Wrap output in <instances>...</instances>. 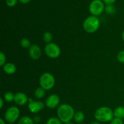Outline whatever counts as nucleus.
<instances>
[{
  "label": "nucleus",
  "mask_w": 124,
  "mask_h": 124,
  "mask_svg": "<svg viewBox=\"0 0 124 124\" xmlns=\"http://www.w3.org/2000/svg\"><path fill=\"white\" fill-rule=\"evenodd\" d=\"M75 113V110L72 107L68 104H62L57 110L58 118L64 123L71 121L74 117Z\"/></svg>",
  "instance_id": "1"
},
{
  "label": "nucleus",
  "mask_w": 124,
  "mask_h": 124,
  "mask_svg": "<svg viewBox=\"0 0 124 124\" xmlns=\"http://www.w3.org/2000/svg\"><path fill=\"white\" fill-rule=\"evenodd\" d=\"M114 113L111 108L107 107L99 108L94 113V117L96 119L101 122H110L112 121Z\"/></svg>",
  "instance_id": "2"
},
{
  "label": "nucleus",
  "mask_w": 124,
  "mask_h": 124,
  "mask_svg": "<svg viewBox=\"0 0 124 124\" xmlns=\"http://www.w3.org/2000/svg\"><path fill=\"white\" fill-rule=\"evenodd\" d=\"M100 26V21L95 16L92 15L85 19L83 23V28L85 31L89 33H92L99 29Z\"/></svg>",
  "instance_id": "3"
},
{
  "label": "nucleus",
  "mask_w": 124,
  "mask_h": 124,
  "mask_svg": "<svg viewBox=\"0 0 124 124\" xmlns=\"http://www.w3.org/2000/svg\"><path fill=\"white\" fill-rule=\"evenodd\" d=\"M39 84L41 87L45 90H48L54 87L55 79L52 74L50 73H44L40 77Z\"/></svg>",
  "instance_id": "4"
},
{
  "label": "nucleus",
  "mask_w": 124,
  "mask_h": 124,
  "mask_svg": "<svg viewBox=\"0 0 124 124\" xmlns=\"http://www.w3.org/2000/svg\"><path fill=\"white\" fill-rule=\"evenodd\" d=\"M20 115V111L19 108L16 107H11L8 108L6 111L4 118L8 123L13 124L18 120Z\"/></svg>",
  "instance_id": "5"
},
{
  "label": "nucleus",
  "mask_w": 124,
  "mask_h": 124,
  "mask_svg": "<svg viewBox=\"0 0 124 124\" xmlns=\"http://www.w3.org/2000/svg\"><path fill=\"white\" fill-rule=\"evenodd\" d=\"M104 10H105V6L104 2L101 0H93L89 6V11L93 16L100 15Z\"/></svg>",
  "instance_id": "6"
},
{
  "label": "nucleus",
  "mask_w": 124,
  "mask_h": 124,
  "mask_svg": "<svg viewBox=\"0 0 124 124\" xmlns=\"http://www.w3.org/2000/svg\"><path fill=\"white\" fill-rule=\"evenodd\" d=\"M45 53L47 56L50 58H57L61 54V49L56 44L50 42L45 47Z\"/></svg>",
  "instance_id": "7"
},
{
  "label": "nucleus",
  "mask_w": 124,
  "mask_h": 124,
  "mask_svg": "<svg viewBox=\"0 0 124 124\" xmlns=\"http://www.w3.org/2000/svg\"><path fill=\"white\" fill-rule=\"evenodd\" d=\"M29 108L33 113H37L44 107V104L41 101H33L31 98H29Z\"/></svg>",
  "instance_id": "8"
},
{
  "label": "nucleus",
  "mask_w": 124,
  "mask_h": 124,
  "mask_svg": "<svg viewBox=\"0 0 124 124\" xmlns=\"http://www.w3.org/2000/svg\"><path fill=\"white\" fill-rule=\"evenodd\" d=\"M60 102L59 97L57 94H52L46 101V106L49 108H54Z\"/></svg>",
  "instance_id": "9"
},
{
  "label": "nucleus",
  "mask_w": 124,
  "mask_h": 124,
  "mask_svg": "<svg viewBox=\"0 0 124 124\" xmlns=\"http://www.w3.org/2000/svg\"><path fill=\"white\" fill-rule=\"evenodd\" d=\"M29 55L31 57V59L34 60H37L40 58L41 56V50L40 47L36 44L31 45L29 47Z\"/></svg>",
  "instance_id": "10"
},
{
  "label": "nucleus",
  "mask_w": 124,
  "mask_h": 124,
  "mask_svg": "<svg viewBox=\"0 0 124 124\" xmlns=\"http://www.w3.org/2000/svg\"><path fill=\"white\" fill-rule=\"evenodd\" d=\"M27 96L23 93H17L15 94L14 101L16 104L19 105H24L28 102Z\"/></svg>",
  "instance_id": "11"
},
{
  "label": "nucleus",
  "mask_w": 124,
  "mask_h": 124,
  "mask_svg": "<svg viewBox=\"0 0 124 124\" xmlns=\"http://www.w3.org/2000/svg\"><path fill=\"white\" fill-rule=\"evenodd\" d=\"M3 70L8 75H12L16 72V67L13 63H7L3 66Z\"/></svg>",
  "instance_id": "12"
},
{
  "label": "nucleus",
  "mask_w": 124,
  "mask_h": 124,
  "mask_svg": "<svg viewBox=\"0 0 124 124\" xmlns=\"http://www.w3.org/2000/svg\"><path fill=\"white\" fill-rule=\"evenodd\" d=\"M114 116L117 118L123 119H124V107L120 106L115 108L114 110Z\"/></svg>",
  "instance_id": "13"
},
{
  "label": "nucleus",
  "mask_w": 124,
  "mask_h": 124,
  "mask_svg": "<svg viewBox=\"0 0 124 124\" xmlns=\"http://www.w3.org/2000/svg\"><path fill=\"white\" fill-rule=\"evenodd\" d=\"M73 119L74 120H75V122H77V123H82V122L84 121V114L82 111H78V112L75 113Z\"/></svg>",
  "instance_id": "14"
},
{
  "label": "nucleus",
  "mask_w": 124,
  "mask_h": 124,
  "mask_svg": "<svg viewBox=\"0 0 124 124\" xmlns=\"http://www.w3.org/2000/svg\"><path fill=\"white\" fill-rule=\"evenodd\" d=\"M45 94H46L45 90L42 87H38L35 91V96L38 99H42L44 97Z\"/></svg>",
  "instance_id": "15"
},
{
  "label": "nucleus",
  "mask_w": 124,
  "mask_h": 124,
  "mask_svg": "<svg viewBox=\"0 0 124 124\" xmlns=\"http://www.w3.org/2000/svg\"><path fill=\"white\" fill-rule=\"evenodd\" d=\"M105 11L108 15H114L116 12V8L113 4L107 5L105 7Z\"/></svg>",
  "instance_id": "16"
},
{
  "label": "nucleus",
  "mask_w": 124,
  "mask_h": 124,
  "mask_svg": "<svg viewBox=\"0 0 124 124\" xmlns=\"http://www.w3.org/2000/svg\"><path fill=\"white\" fill-rule=\"evenodd\" d=\"M18 124H34V122L30 117L28 116H24L19 119Z\"/></svg>",
  "instance_id": "17"
},
{
  "label": "nucleus",
  "mask_w": 124,
  "mask_h": 124,
  "mask_svg": "<svg viewBox=\"0 0 124 124\" xmlns=\"http://www.w3.org/2000/svg\"><path fill=\"white\" fill-rule=\"evenodd\" d=\"M52 38H53V35H52V33L50 32V31H46V32L44 33V41L46 42H47V44L50 43V42L52 40Z\"/></svg>",
  "instance_id": "18"
},
{
  "label": "nucleus",
  "mask_w": 124,
  "mask_h": 124,
  "mask_svg": "<svg viewBox=\"0 0 124 124\" xmlns=\"http://www.w3.org/2000/svg\"><path fill=\"white\" fill-rule=\"evenodd\" d=\"M46 124H62V122L58 117H50L47 120Z\"/></svg>",
  "instance_id": "19"
},
{
  "label": "nucleus",
  "mask_w": 124,
  "mask_h": 124,
  "mask_svg": "<svg viewBox=\"0 0 124 124\" xmlns=\"http://www.w3.org/2000/svg\"><path fill=\"white\" fill-rule=\"evenodd\" d=\"M14 96L15 95L10 92H7L6 94H4V99L7 102H10L14 101Z\"/></svg>",
  "instance_id": "20"
},
{
  "label": "nucleus",
  "mask_w": 124,
  "mask_h": 124,
  "mask_svg": "<svg viewBox=\"0 0 124 124\" xmlns=\"http://www.w3.org/2000/svg\"><path fill=\"white\" fill-rule=\"evenodd\" d=\"M21 46L23 48H28V47H30L31 46L30 45V41H29L28 39L27 38H23L21 40Z\"/></svg>",
  "instance_id": "21"
},
{
  "label": "nucleus",
  "mask_w": 124,
  "mask_h": 124,
  "mask_svg": "<svg viewBox=\"0 0 124 124\" xmlns=\"http://www.w3.org/2000/svg\"><path fill=\"white\" fill-rule=\"evenodd\" d=\"M117 57V59H118V61L124 64V50L121 51L120 52H119Z\"/></svg>",
  "instance_id": "22"
},
{
  "label": "nucleus",
  "mask_w": 124,
  "mask_h": 124,
  "mask_svg": "<svg viewBox=\"0 0 124 124\" xmlns=\"http://www.w3.org/2000/svg\"><path fill=\"white\" fill-rule=\"evenodd\" d=\"M6 58V56L2 52H0V65L1 66H4L5 65Z\"/></svg>",
  "instance_id": "23"
},
{
  "label": "nucleus",
  "mask_w": 124,
  "mask_h": 124,
  "mask_svg": "<svg viewBox=\"0 0 124 124\" xmlns=\"http://www.w3.org/2000/svg\"><path fill=\"white\" fill-rule=\"evenodd\" d=\"M18 0H6V4L8 7H14L17 4Z\"/></svg>",
  "instance_id": "24"
},
{
  "label": "nucleus",
  "mask_w": 124,
  "mask_h": 124,
  "mask_svg": "<svg viewBox=\"0 0 124 124\" xmlns=\"http://www.w3.org/2000/svg\"><path fill=\"white\" fill-rule=\"evenodd\" d=\"M124 124V122L122 121V119H121L115 117V118L113 119L112 121H111V124Z\"/></svg>",
  "instance_id": "25"
},
{
  "label": "nucleus",
  "mask_w": 124,
  "mask_h": 124,
  "mask_svg": "<svg viewBox=\"0 0 124 124\" xmlns=\"http://www.w3.org/2000/svg\"><path fill=\"white\" fill-rule=\"evenodd\" d=\"M33 121L34 123L38 124H39L40 122H41V119L39 116H35V117H33Z\"/></svg>",
  "instance_id": "26"
},
{
  "label": "nucleus",
  "mask_w": 124,
  "mask_h": 124,
  "mask_svg": "<svg viewBox=\"0 0 124 124\" xmlns=\"http://www.w3.org/2000/svg\"><path fill=\"white\" fill-rule=\"evenodd\" d=\"M116 0H103V2L107 5H110V4H113Z\"/></svg>",
  "instance_id": "27"
},
{
  "label": "nucleus",
  "mask_w": 124,
  "mask_h": 124,
  "mask_svg": "<svg viewBox=\"0 0 124 124\" xmlns=\"http://www.w3.org/2000/svg\"><path fill=\"white\" fill-rule=\"evenodd\" d=\"M19 2H21L23 4H27L30 2L31 0H19Z\"/></svg>",
  "instance_id": "28"
},
{
  "label": "nucleus",
  "mask_w": 124,
  "mask_h": 124,
  "mask_svg": "<svg viewBox=\"0 0 124 124\" xmlns=\"http://www.w3.org/2000/svg\"><path fill=\"white\" fill-rule=\"evenodd\" d=\"M0 103H1V105H0V108H2L4 105V101L2 98H0Z\"/></svg>",
  "instance_id": "29"
},
{
  "label": "nucleus",
  "mask_w": 124,
  "mask_h": 124,
  "mask_svg": "<svg viewBox=\"0 0 124 124\" xmlns=\"http://www.w3.org/2000/svg\"><path fill=\"white\" fill-rule=\"evenodd\" d=\"M0 123H1V124H6L4 121L3 119H0Z\"/></svg>",
  "instance_id": "30"
},
{
  "label": "nucleus",
  "mask_w": 124,
  "mask_h": 124,
  "mask_svg": "<svg viewBox=\"0 0 124 124\" xmlns=\"http://www.w3.org/2000/svg\"><path fill=\"white\" fill-rule=\"evenodd\" d=\"M122 39L124 42V31L122 32Z\"/></svg>",
  "instance_id": "31"
},
{
  "label": "nucleus",
  "mask_w": 124,
  "mask_h": 124,
  "mask_svg": "<svg viewBox=\"0 0 124 124\" xmlns=\"http://www.w3.org/2000/svg\"><path fill=\"white\" fill-rule=\"evenodd\" d=\"M90 124H101L99 123V122H92V123H91Z\"/></svg>",
  "instance_id": "32"
},
{
  "label": "nucleus",
  "mask_w": 124,
  "mask_h": 124,
  "mask_svg": "<svg viewBox=\"0 0 124 124\" xmlns=\"http://www.w3.org/2000/svg\"><path fill=\"white\" fill-rule=\"evenodd\" d=\"M65 124H73V122H71V121H70V122H66V123H65Z\"/></svg>",
  "instance_id": "33"
},
{
  "label": "nucleus",
  "mask_w": 124,
  "mask_h": 124,
  "mask_svg": "<svg viewBox=\"0 0 124 124\" xmlns=\"http://www.w3.org/2000/svg\"><path fill=\"white\" fill-rule=\"evenodd\" d=\"M82 124V123H80V124Z\"/></svg>",
  "instance_id": "34"
},
{
  "label": "nucleus",
  "mask_w": 124,
  "mask_h": 124,
  "mask_svg": "<svg viewBox=\"0 0 124 124\" xmlns=\"http://www.w3.org/2000/svg\"><path fill=\"white\" fill-rule=\"evenodd\" d=\"M12 124V123H10V124Z\"/></svg>",
  "instance_id": "35"
}]
</instances>
